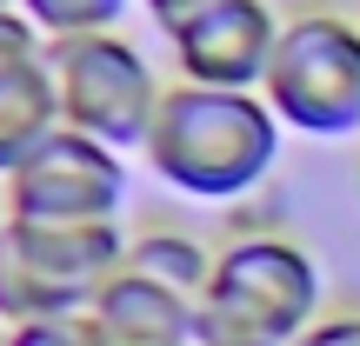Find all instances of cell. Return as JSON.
Segmentation results:
<instances>
[{"label": "cell", "instance_id": "2", "mask_svg": "<svg viewBox=\"0 0 360 346\" xmlns=\"http://www.w3.org/2000/svg\"><path fill=\"white\" fill-rule=\"evenodd\" d=\"M127 240L134 233H120V220H94V227L7 220L0 227V326L87 313L94 293L127 267Z\"/></svg>", "mask_w": 360, "mask_h": 346}, {"label": "cell", "instance_id": "17", "mask_svg": "<svg viewBox=\"0 0 360 346\" xmlns=\"http://www.w3.org/2000/svg\"><path fill=\"white\" fill-rule=\"evenodd\" d=\"M13 7H20V0H0V13H13Z\"/></svg>", "mask_w": 360, "mask_h": 346}, {"label": "cell", "instance_id": "6", "mask_svg": "<svg viewBox=\"0 0 360 346\" xmlns=\"http://www.w3.org/2000/svg\"><path fill=\"white\" fill-rule=\"evenodd\" d=\"M7 220H34V227H94L114 220L127 200V167L114 147L87 140V133L60 127L53 140H40L7 180H0Z\"/></svg>", "mask_w": 360, "mask_h": 346}, {"label": "cell", "instance_id": "8", "mask_svg": "<svg viewBox=\"0 0 360 346\" xmlns=\"http://www.w3.org/2000/svg\"><path fill=\"white\" fill-rule=\"evenodd\" d=\"M187 326H193L187 300L160 293V286L134 280V273H114L87 307L94 346H187Z\"/></svg>", "mask_w": 360, "mask_h": 346}, {"label": "cell", "instance_id": "18", "mask_svg": "<svg viewBox=\"0 0 360 346\" xmlns=\"http://www.w3.org/2000/svg\"><path fill=\"white\" fill-rule=\"evenodd\" d=\"M0 227H7V200H0Z\"/></svg>", "mask_w": 360, "mask_h": 346}, {"label": "cell", "instance_id": "14", "mask_svg": "<svg viewBox=\"0 0 360 346\" xmlns=\"http://www.w3.org/2000/svg\"><path fill=\"white\" fill-rule=\"evenodd\" d=\"M7 346H94V333H87V313H53V320L7 326Z\"/></svg>", "mask_w": 360, "mask_h": 346}, {"label": "cell", "instance_id": "13", "mask_svg": "<svg viewBox=\"0 0 360 346\" xmlns=\"http://www.w3.org/2000/svg\"><path fill=\"white\" fill-rule=\"evenodd\" d=\"M34 60H47V40H40V27L27 20L20 7L0 13V74H20V67H34Z\"/></svg>", "mask_w": 360, "mask_h": 346}, {"label": "cell", "instance_id": "7", "mask_svg": "<svg viewBox=\"0 0 360 346\" xmlns=\"http://www.w3.org/2000/svg\"><path fill=\"white\" fill-rule=\"evenodd\" d=\"M281 13L274 0H214V7L187 13L167 34L174 74L187 87H227V93H260L281 47Z\"/></svg>", "mask_w": 360, "mask_h": 346}, {"label": "cell", "instance_id": "19", "mask_svg": "<svg viewBox=\"0 0 360 346\" xmlns=\"http://www.w3.org/2000/svg\"><path fill=\"white\" fill-rule=\"evenodd\" d=\"M0 346H7V326H0Z\"/></svg>", "mask_w": 360, "mask_h": 346}, {"label": "cell", "instance_id": "15", "mask_svg": "<svg viewBox=\"0 0 360 346\" xmlns=\"http://www.w3.org/2000/svg\"><path fill=\"white\" fill-rule=\"evenodd\" d=\"M287 346H360V313H334V320H314L300 340Z\"/></svg>", "mask_w": 360, "mask_h": 346}, {"label": "cell", "instance_id": "10", "mask_svg": "<svg viewBox=\"0 0 360 346\" xmlns=\"http://www.w3.org/2000/svg\"><path fill=\"white\" fill-rule=\"evenodd\" d=\"M134 280L160 286V293L187 300V307H200L207 300V280H214V260H207V246L193 240V233H174V227H154V233H134L127 240V267Z\"/></svg>", "mask_w": 360, "mask_h": 346}, {"label": "cell", "instance_id": "12", "mask_svg": "<svg viewBox=\"0 0 360 346\" xmlns=\"http://www.w3.org/2000/svg\"><path fill=\"white\" fill-rule=\"evenodd\" d=\"M187 346H274L267 333H254L247 320H233V313H220V307H193V326H187Z\"/></svg>", "mask_w": 360, "mask_h": 346}, {"label": "cell", "instance_id": "3", "mask_svg": "<svg viewBox=\"0 0 360 346\" xmlns=\"http://www.w3.org/2000/svg\"><path fill=\"white\" fill-rule=\"evenodd\" d=\"M274 120L307 140L360 133V20L347 13H294L281 27L274 67L260 80Z\"/></svg>", "mask_w": 360, "mask_h": 346}, {"label": "cell", "instance_id": "9", "mask_svg": "<svg viewBox=\"0 0 360 346\" xmlns=\"http://www.w3.org/2000/svg\"><path fill=\"white\" fill-rule=\"evenodd\" d=\"M60 133V100H53V74L47 60L20 67V74H0V180L20 167L40 140Z\"/></svg>", "mask_w": 360, "mask_h": 346}, {"label": "cell", "instance_id": "4", "mask_svg": "<svg viewBox=\"0 0 360 346\" xmlns=\"http://www.w3.org/2000/svg\"><path fill=\"white\" fill-rule=\"evenodd\" d=\"M47 74H53V100H60V127L87 133V140L114 147V154L147 140L154 107L167 93L127 34L47 40Z\"/></svg>", "mask_w": 360, "mask_h": 346}, {"label": "cell", "instance_id": "5", "mask_svg": "<svg viewBox=\"0 0 360 346\" xmlns=\"http://www.w3.org/2000/svg\"><path fill=\"white\" fill-rule=\"evenodd\" d=\"M321 293H327L321 286V260L300 240H281V233L233 240L227 253H214V280H207V307L247 320L274 346L300 340L321 320Z\"/></svg>", "mask_w": 360, "mask_h": 346}, {"label": "cell", "instance_id": "16", "mask_svg": "<svg viewBox=\"0 0 360 346\" xmlns=\"http://www.w3.org/2000/svg\"><path fill=\"white\" fill-rule=\"evenodd\" d=\"M147 13H154V27L160 34H174L180 20H187V13H200V7H214V0H141Z\"/></svg>", "mask_w": 360, "mask_h": 346}, {"label": "cell", "instance_id": "11", "mask_svg": "<svg viewBox=\"0 0 360 346\" xmlns=\"http://www.w3.org/2000/svg\"><path fill=\"white\" fill-rule=\"evenodd\" d=\"M20 13L40 27V40H80V34H114L127 0H20Z\"/></svg>", "mask_w": 360, "mask_h": 346}, {"label": "cell", "instance_id": "1", "mask_svg": "<svg viewBox=\"0 0 360 346\" xmlns=\"http://www.w3.org/2000/svg\"><path fill=\"white\" fill-rule=\"evenodd\" d=\"M281 120L260 93H227V87H187L174 80L154 107L141 154L154 180H167L187 200H240L281 160Z\"/></svg>", "mask_w": 360, "mask_h": 346}]
</instances>
